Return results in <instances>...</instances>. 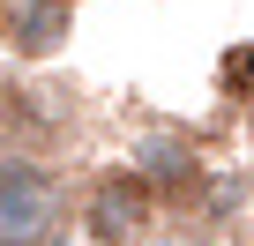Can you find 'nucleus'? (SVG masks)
Here are the masks:
<instances>
[{"label": "nucleus", "instance_id": "1", "mask_svg": "<svg viewBox=\"0 0 254 246\" xmlns=\"http://www.w3.org/2000/svg\"><path fill=\"white\" fill-rule=\"evenodd\" d=\"M53 216H60L53 179L30 157H0V246H45Z\"/></svg>", "mask_w": 254, "mask_h": 246}, {"label": "nucleus", "instance_id": "2", "mask_svg": "<svg viewBox=\"0 0 254 246\" xmlns=\"http://www.w3.org/2000/svg\"><path fill=\"white\" fill-rule=\"evenodd\" d=\"M142 209H150V187H142V179H105L97 201H90V224H97L105 239H127V231L142 224Z\"/></svg>", "mask_w": 254, "mask_h": 246}, {"label": "nucleus", "instance_id": "3", "mask_svg": "<svg viewBox=\"0 0 254 246\" xmlns=\"http://www.w3.org/2000/svg\"><path fill=\"white\" fill-rule=\"evenodd\" d=\"M8 38L23 52H53L67 38V0H30V8H8Z\"/></svg>", "mask_w": 254, "mask_h": 246}, {"label": "nucleus", "instance_id": "4", "mask_svg": "<svg viewBox=\"0 0 254 246\" xmlns=\"http://www.w3.org/2000/svg\"><path fill=\"white\" fill-rule=\"evenodd\" d=\"M0 30H8V0H0Z\"/></svg>", "mask_w": 254, "mask_h": 246}]
</instances>
